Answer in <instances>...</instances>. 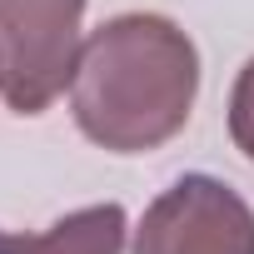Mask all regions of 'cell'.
<instances>
[{
  "mask_svg": "<svg viewBox=\"0 0 254 254\" xmlns=\"http://www.w3.org/2000/svg\"><path fill=\"white\" fill-rule=\"evenodd\" d=\"M199 95L194 40L155 10L105 20L85 45L70 80V115L80 135L110 155H145L175 140Z\"/></svg>",
  "mask_w": 254,
  "mask_h": 254,
  "instance_id": "cell-1",
  "label": "cell"
},
{
  "mask_svg": "<svg viewBox=\"0 0 254 254\" xmlns=\"http://www.w3.org/2000/svg\"><path fill=\"white\" fill-rule=\"evenodd\" d=\"M125 209L115 199L90 204L50 224L45 234H5L0 229V254H125Z\"/></svg>",
  "mask_w": 254,
  "mask_h": 254,
  "instance_id": "cell-4",
  "label": "cell"
},
{
  "mask_svg": "<svg viewBox=\"0 0 254 254\" xmlns=\"http://www.w3.org/2000/svg\"><path fill=\"white\" fill-rule=\"evenodd\" d=\"M229 140L254 165V60L234 75V90H229Z\"/></svg>",
  "mask_w": 254,
  "mask_h": 254,
  "instance_id": "cell-5",
  "label": "cell"
},
{
  "mask_svg": "<svg viewBox=\"0 0 254 254\" xmlns=\"http://www.w3.org/2000/svg\"><path fill=\"white\" fill-rule=\"evenodd\" d=\"M135 254H254V209L224 180L185 175L145 209Z\"/></svg>",
  "mask_w": 254,
  "mask_h": 254,
  "instance_id": "cell-3",
  "label": "cell"
},
{
  "mask_svg": "<svg viewBox=\"0 0 254 254\" xmlns=\"http://www.w3.org/2000/svg\"><path fill=\"white\" fill-rule=\"evenodd\" d=\"M85 0H0V95L15 115H40L75 80Z\"/></svg>",
  "mask_w": 254,
  "mask_h": 254,
  "instance_id": "cell-2",
  "label": "cell"
}]
</instances>
